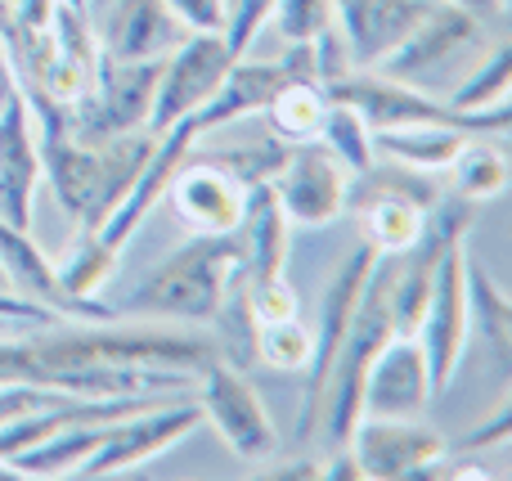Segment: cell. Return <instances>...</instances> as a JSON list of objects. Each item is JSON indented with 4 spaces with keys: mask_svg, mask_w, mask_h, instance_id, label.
Masks as SVG:
<instances>
[{
    "mask_svg": "<svg viewBox=\"0 0 512 481\" xmlns=\"http://www.w3.org/2000/svg\"><path fill=\"white\" fill-rule=\"evenodd\" d=\"M41 171L50 180L59 207L81 225V234H95L108 221L117 203L131 194L135 176L144 171L158 131H126V135H108V140H77V135L59 131V135H41Z\"/></svg>",
    "mask_w": 512,
    "mask_h": 481,
    "instance_id": "1",
    "label": "cell"
},
{
    "mask_svg": "<svg viewBox=\"0 0 512 481\" xmlns=\"http://www.w3.org/2000/svg\"><path fill=\"white\" fill-rule=\"evenodd\" d=\"M243 261H248V239H243V230L198 234L185 248L171 252V257L117 306V315L212 324L225 293H230V284L239 279Z\"/></svg>",
    "mask_w": 512,
    "mask_h": 481,
    "instance_id": "2",
    "label": "cell"
},
{
    "mask_svg": "<svg viewBox=\"0 0 512 481\" xmlns=\"http://www.w3.org/2000/svg\"><path fill=\"white\" fill-rule=\"evenodd\" d=\"M391 338H396V324H391V261L378 257V266H373L369 284H364V293H360V306H355L351 324H346V333H342V347H337L333 369H328L324 405H319V419H324L333 446L351 441L355 423H360L369 365Z\"/></svg>",
    "mask_w": 512,
    "mask_h": 481,
    "instance_id": "3",
    "label": "cell"
},
{
    "mask_svg": "<svg viewBox=\"0 0 512 481\" xmlns=\"http://www.w3.org/2000/svg\"><path fill=\"white\" fill-rule=\"evenodd\" d=\"M328 99L351 104L369 122V131H391V126H454V131H468V135H499L504 140L512 126L508 104H495L486 113H463L454 104L418 95L409 81H391L382 72H364V68H355L346 81H337L328 90Z\"/></svg>",
    "mask_w": 512,
    "mask_h": 481,
    "instance_id": "4",
    "label": "cell"
},
{
    "mask_svg": "<svg viewBox=\"0 0 512 481\" xmlns=\"http://www.w3.org/2000/svg\"><path fill=\"white\" fill-rule=\"evenodd\" d=\"M198 387V410L203 419L221 432V441L248 464H265L279 450V432L270 423L261 392L248 383L243 369H234L230 360H212L203 374L194 378Z\"/></svg>",
    "mask_w": 512,
    "mask_h": 481,
    "instance_id": "5",
    "label": "cell"
},
{
    "mask_svg": "<svg viewBox=\"0 0 512 481\" xmlns=\"http://www.w3.org/2000/svg\"><path fill=\"white\" fill-rule=\"evenodd\" d=\"M270 194L279 203L283 221L301 230H324L351 203V171L333 158L319 140L292 144L283 167L274 171Z\"/></svg>",
    "mask_w": 512,
    "mask_h": 481,
    "instance_id": "6",
    "label": "cell"
},
{
    "mask_svg": "<svg viewBox=\"0 0 512 481\" xmlns=\"http://www.w3.org/2000/svg\"><path fill=\"white\" fill-rule=\"evenodd\" d=\"M162 63L167 59H140V63L99 59L95 95H90V104L68 122V135H77V140H108V135L144 131V126L153 122Z\"/></svg>",
    "mask_w": 512,
    "mask_h": 481,
    "instance_id": "7",
    "label": "cell"
},
{
    "mask_svg": "<svg viewBox=\"0 0 512 481\" xmlns=\"http://www.w3.org/2000/svg\"><path fill=\"white\" fill-rule=\"evenodd\" d=\"M418 347L427 360V378H432V396L441 401L450 392L454 374H459L463 356L472 342V320H468V288H463V243L445 252L441 270L432 279V297L418 320Z\"/></svg>",
    "mask_w": 512,
    "mask_h": 481,
    "instance_id": "8",
    "label": "cell"
},
{
    "mask_svg": "<svg viewBox=\"0 0 512 481\" xmlns=\"http://www.w3.org/2000/svg\"><path fill=\"white\" fill-rule=\"evenodd\" d=\"M252 189L230 158H185L162 198L194 234H234L248 221Z\"/></svg>",
    "mask_w": 512,
    "mask_h": 481,
    "instance_id": "9",
    "label": "cell"
},
{
    "mask_svg": "<svg viewBox=\"0 0 512 481\" xmlns=\"http://www.w3.org/2000/svg\"><path fill=\"white\" fill-rule=\"evenodd\" d=\"M364 198L355 203L360 212V230L364 243L378 252H405L418 243L427 221V207L441 198V189L427 185L423 176H409V171L391 167V171H364Z\"/></svg>",
    "mask_w": 512,
    "mask_h": 481,
    "instance_id": "10",
    "label": "cell"
},
{
    "mask_svg": "<svg viewBox=\"0 0 512 481\" xmlns=\"http://www.w3.org/2000/svg\"><path fill=\"white\" fill-rule=\"evenodd\" d=\"M198 423H203V410H198V401H189V396L149 405V410H135L108 428L104 446H99L77 473L81 477H113L135 464H149L153 455H167L176 441H185Z\"/></svg>",
    "mask_w": 512,
    "mask_h": 481,
    "instance_id": "11",
    "label": "cell"
},
{
    "mask_svg": "<svg viewBox=\"0 0 512 481\" xmlns=\"http://www.w3.org/2000/svg\"><path fill=\"white\" fill-rule=\"evenodd\" d=\"M234 63V50L225 45V32H189L176 50L162 63L158 99H153V131H167L180 117H194L207 99L216 95V86L225 81Z\"/></svg>",
    "mask_w": 512,
    "mask_h": 481,
    "instance_id": "12",
    "label": "cell"
},
{
    "mask_svg": "<svg viewBox=\"0 0 512 481\" xmlns=\"http://www.w3.org/2000/svg\"><path fill=\"white\" fill-rule=\"evenodd\" d=\"M382 252L369 248L360 239V248L342 261L333 279H328V293H324V306H319V329H315V356L306 365V410H301V437H310L319 423V405H324V387H328V369H333V356L342 347V333L351 324L355 306H360V293L369 284L373 266H378Z\"/></svg>",
    "mask_w": 512,
    "mask_h": 481,
    "instance_id": "13",
    "label": "cell"
},
{
    "mask_svg": "<svg viewBox=\"0 0 512 481\" xmlns=\"http://www.w3.org/2000/svg\"><path fill=\"white\" fill-rule=\"evenodd\" d=\"M203 140L194 126V117H180V122H171L167 131H158V144H153L149 162H144V171L135 176L131 194L122 198V203L108 212V221L95 230V239L104 243V248H113L117 257L126 252V243L140 234V225L153 216V207L162 203V194H167L171 176H176V167L189 158V149Z\"/></svg>",
    "mask_w": 512,
    "mask_h": 481,
    "instance_id": "14",
    "label": "cell"
},
{
    "mask_svg": "<svg viewBox=\"0 0 512 481\" xmlns=\"http://www.w3.org/2000/svg\"><path fill=\"white\" fill-rule=\"evenodd\" d=\"M346 450L360 464V477L396 481V477H414L432 459H445L450 441L418 419H360Z\"/></svg>",
    "mask_w": 512,
    "mask_h": 481,
    "instance_id": "15",
    "label": "cell"
},
{
    "mask_svg": "<svg viewBox=\"0 0 512 481\" xmlns=\"http://www.w3.org/2000/svg\"><path fill=\"white\" fill-rule=\"evenodd\" d=\"M432 401L436 396L423 347H418L414 333H396L369 365L360 419H423Z\"/></svg>",
    "mask_w": 512,
    "mask_h": 481,
    "instance_id": "16",
    "label": "cell"
},
{
    "mask_svg": "<svg viewBox=\"0 0 512 481\" xmlns=\"http://www.w3.org/2000/svg\"><path fill=\"white\" fill-rule=\"evenodd\" d=\"M41 144L23 90L0 108V221L32 230L36 194H41Z\"/></svg>",
    "mask_w": 512,
    "mask_h": 481,
    "instance_id": "17",
    "label": "cell"
},
{
    "mask_svg": "<svg viewBox=\"0 0 512 481\" xmlns=\"http://www.w3.org/2000/svg\"><path fill=\"white\" fill-rule=\"evenodd\" d=\"M472 41H481L477 18H472L468 9L450 5V0H445V5L432 0L427 14L414 23V32L369 72H382V77H391V81H418V77H427V72H436L441 63H450L459 50H468Z\"/></svg>",
    "mask_w": 512,
    "mask_h": 481,
    "instance_id": "18",
    "label": "cell"
},
{
    "mask_svg": "<svg viewBox=\"0 0 512 481\" xmlns=\"http://www.w3.org/2000/svg\"><path fill=\"white\" fill-rule=\"evenodd\" d=\"M108 18L95 27L99 54L113 63H140V59H167L189 27L167 9V0H104Z\"/></svg>",
    "mask_w": 512,
    "mask_h": 481,
    "instance_id": "19",
    "label": "cell"
},
{
    "mask_svg": "<svg viewBox=\"0 0 512 481\" xmlns=\"http://www.w3.org/2000/svg\"><path fill=\"white\" fill-rule=\"evenodd\" d=\"M432 0H333V23L351 50L355 68H378L427 14Z\"/></svg>",
    "mask_w": 512,
    "mask_h": 481,
    "instance_id": "20",
    "label": "cell"
},
{
    "mask_svg": "<svg viewBox=\"0 0 512 481\" xmlns=\"http://www.w3.org/2000/svg\"><path fill=\"white\" fill-rule=\"evenodd\" d=\"M463 288H468V320L477 329V338L486 342L490 365L499 369V378H512V302L508 293L495 284L486 266L463 248Z\"/></svg>",
    "mask_w": 512,
    "mask_h": 481,
    "instance_id": "21",
    "label": "cell"
},
{
    "mask_svg": "<svg viewBox=\"0 0 512 481\" xmlns=\"http://www.w3.org/2000/svg\"><path fill=\"white\" fill-rule=\"evenodd\" d=\"M468 140L472 135L454 126H391V131H373V153L427 176V171H450Z\"/></svg>",
    "mask_w": 512,
    "mask_h": 481,
    "instance_id": "22",
    "label": "cell"
},
{
    "mask_svg": "<svg viewBox=\"0 0 512 481\" xmlns=\"http://www.w3.org/2000/svg\"><path fill=\"white\" fill-rule=\"evenodd\" d=\"M324 113H328V90L310 77L283 81V86L270 95V104H265V117H270L274 135H279L283 144L315 140L319 126H324Z\"/></svg>",
    "mask_w": 512,
    "mask_h": 481,
    "instance_id": "23",
    "label": "cell"
},
{
    "mask_svg": "<svg viewBox=\"0 0 512 481\" xmlns=\"http://www.w3.org/2000/svg\"><path fill=\"white\" fill-rule=\"evenodd\" d=\"M319 144H324L328 153H333L337 162H342L346 171H351V180L355 176H364V171L373 167V131H369V122H364L360 113H355L351 104H342V99H328V113H324V126H319V135H315Z\"/></svg>",
    "mask_w": 512,
    "mask_h": 481,
    "instance_id": "24",
    "label": "cell"
},
{
    "mask_svg": "<svg viewBox=\"0 0 512 481\" xmlns=\"http://www.w3.org/2000/svg\"><path fill=\"white\" fill-rule=\"evenodd\" d=\"M454 194L468 198V203H486V198H499L508 189V158H504V144H481L472 135L463 144V153L454 158Z\"/></svg>",
    "mask_w": 512,
    "mask_h": 481,
    "instance_id": "25",
    "label": "cell"
},
{
    "mask_svg": "<svg viewBox=\"0 0 512 481\" xmlns=\"http://www.w3.org/2000/svg\"><path fill=\"white\" fill-rule=\"evenodd\" d=\"M117 270V252L104 248L95 234H77V243L68 248V257L54 261V275H59V288L77 302H99V288L113 279Z\"/></svg>",
    "mask_w": 512,
    "mask_h": 481,
    "instance_id": "26",
    "label": "cell"
},
{
    "mask_svg": "<svg viewBox=\"0 0 512 481\" xmlns=\"http://www.w3.org/2000/svg\"><path fill=\"white\" fill-rule=\"evenodd\" d=\"M212 324L221 329V351H225L221 360H230L234 369L261 365V360H256L261 320H256V311H252V297H248V288H243V279L230 284V293H225V302H221V311H216Z\"/></svg>",
    "mask_w": 512,
    "mask_h": 481,
    "instance_id": "27",
    "label": "cell"
},
{
    "mask_svg": "<svg viewBox=\"0 0 512 481\" xmlns=\"http://www.w3.org/2000/svg\"><path fill=\"white\" fill-rule=\"evenodd\" d=\"M310 356H315V329H306V324H301V315L261 324V338H256V360H265V365L279 369V374H306Z\"/></svg>",
    "mask_w": 512,
    "mask_h": 481,
    "instance_id": "28",
    "label": "cell"
},
{
    "mask_svg": "<svg viewBox=\"0 0 512 481\" xmlns=\"http://www.w3.org/2000/svg\"><path fill=\"white\" fill-rule=\"evenodd\" d=\"M508 95H512V54H508V45H499L486 68H481L468 86L454 90L450 104L463 108V113H486V108H495V104H508Z\"/></svg>",
    "mask_w": 512,
    "mask_h": 481,
    "instance_id": "29",
    "label": "cell"
},
{
    "mask_svg": "<svg viewBox=\"0 0 512 481\" xmlns=\"http://www.w3.org/2000/svg\"><path fill=\"white\" fill-rule=\"evenodd\" d=\"M270 23L279 27L283 41H310L333 23V0H274Z\"/></svg>",
    "mask_w": 512,
    "mask_h": 481,
    "instance_id": "30",
    "label": "cell"
},
{
    "mask_svg": "<svg viewBox=\"0 0 512 481\" xmlns=\"http://www.w3.org/2000/svg\"><path fill=\"white\" fill-rule=\"evenodd\" d=\"M310 54H315V81L324 90H333L337 81H346L355 72V59H351V50H346V41H342V32H337L333 23L324 27V32H315L310 36Z\"/></svg>",
    "mask_w": 512,
    "mask_h": 481,
    "instance_id": "31",
    "label": "cell"
},
{
    "mask_svg": "<svg viewBox=\"0 0 512 481\" xmlns=\"http://www.w3.org/2000/svg\"><path fill=\"white\" fill-rule=\"evenodd\" d=\"M270 14H274V0H230V18H225V45L234 50V59L252 50V41L265 32V23H270Z\"/></svg>",
    "mask_w": 512,
    "mask_h": 481,
    "instance_id": "32",
    "label": "cell"
},
{
    "mask_svg": "<svg viewBox=\"0 0 512 481\" xmlns=\"http://www.w3.org/2000/svg\"><path fill=\"white\" fill-rule=\"evenodd\" d=\"M167 9L189 32H225V18H230L225 0H167Z\"/></svg>",
    "mask_w": 512,
    "mask_h": 481,
    "instance_id": "33",
    "label": "cell"
},
{
    "mask_svg": "<svg viewBox=\"0 0 512 481\" xmlns=\"http://www.w3.org/2000/svg\"><path fill=\"white\" fill-rule=\"evenodd\" d=\"M512 437V419H508V405H499L495 410V423L490 428H472L468 441H463V450H481V446H495V441Z\"/></svg>",
    "mask_w": 512,
    "mask_h": 481,
    "instance_id": "34",
    "label": "cell"
},
{
    "mask_svg": "<svg viewBox=\"0 0 512 481\" xmlns=\"http://www.w3.org/2000/svg\"><path fill=\"white\" fill-rule=\"evenodd\" d=\"M450 5H459V9H468L477 23H495V18H504V9H508V0H450Z\"/></svg>",
    "mask_w": 512,
    "mask_h": 481,
    "instance_id": "35",
    "label": "cell"
},
{
    "mask_svg": "<svg viewBox=\"0 0 512 481\" xmlns=\"http://www.w3.org/2000/svg\"><path fill=\"white\" fill-rule=\"evenodd\" d=\"M265 477H301V481H310V477H324V468L319 464H279V468H270Z\"/></svg>",
    "mask_w": 512,
    "mask_h": 481,
    "instance_id": "36",
    "label": "cell"
},
{
    "mask_svg": "<svg viewBox=\"0 0 512 481\" xmlns=\"http://www.w3.org/2000/svg\"><path fill=\"white\" fill-rule=\"evenodd\" d=\"M9 18H14V0H0V36H9Z\"/></svg>",
    "mask_w": 512,
    "mask_h": 481,
    "instance_id": "37",
    "label": "cell"
},
{
    "mask_svg": "<svg viewBox=\"0 0 512 481\" xmlns=\"http://www.w3.org/2000/svg\"><path fill=\"white\" fill-rule=\"evenodd\" d=\"M86 9H104V0H90V5Z\"/></svg>",
    "mask_w": 512,
    "mask_h": 481,
    "instance_id": "38",
    "label": "cell"
},
{
    "mask_svg": "<svg viewBox=\"0 0 512 481\" xmlns=\"http://www.w3.org/2000/svg\"><path fill=\"white\" fill-rule=\"evenodd\" d=\"M77 5H90V0H77Z\"/></svg>",
    "mask_w": 512,
    "mask_h": 481,
    "instance_id": "39",
    "label": "cell"
},
{
    "mask_svg": "<svg viewBox=\"0 0 512 481\" xmlns=\"http://www.w3.org/2000/svg\"><path fill=\"white\" fill-rule=\"evenodd\" d=\"M225 5H230V0H225Z\"/></svg>",
    "mask_w": 512,
    "mask_h": 481,
    "instance_id": "40",
    "label": "cell"
}]
</instances>
